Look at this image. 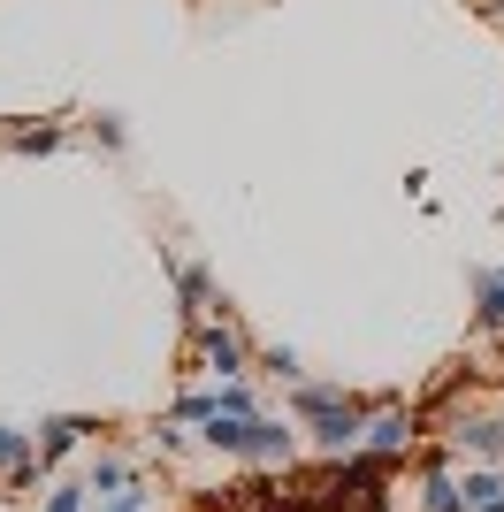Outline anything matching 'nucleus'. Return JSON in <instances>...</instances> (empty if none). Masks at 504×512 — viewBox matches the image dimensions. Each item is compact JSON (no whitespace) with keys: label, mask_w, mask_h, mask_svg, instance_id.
I'll list each match as a JSON object with an SVG mask.
<instances>
[{"label":"nucleus","mask_w":504,"mask_h":512,"mask_svg":"<svg viewBox=\"0 0 504 512\" xmlns=\"http://www.w3.org/2000/svg\"><path fill=\"white\" fill-rule=\"evenodd\" d=\"M420 421H428L420 406L382 398V406L367 413V444H359V451H375V459H405V451H420Z\"/></svg>","instance_id":"3"},{"label":"nucleus","mask_w":504,"mask_h":512,"mask_svg":"<svg viewBox=\"0 0 504 512\" xmlns=\"http://www.w3.org/2000/svg\"><path fill=\"white\" fill-rule=\"evenodd\" d=\"M0 146H8V153H62V146H69V123H62V115H39V123H0Z\"/></svg>","instance_id":"7"},{"label":"nucleus","mask_w":504,"mask_h":512,"mask_svg":"<svg viewBox=\"0 0 504 512\" xmlns=\"http://www.w3.org/2000/svg\"><path fill=\"white\" fill-rule=\"evenodd\" d=\"M245 421L252 413H214V421H199V444L222 451V459H237V451H245Z\"/></svg>","instance_id":"10"},{"label":"nucleus","mask_w":504,"mask_h":512,"mask_svg":"<svg viewBox=\"0 0 504 512\" xmlns=\"http://www.w3.org/2000/svg\"><path fill=\"white\" fill-rule=\"evenodd\" d=\"M191 375H214V383H245L252 375V344H245V329H237L230 314H214V321H199L191 329Z\"/></svg>","instance_id":"2"},{"label":"nucleus","mask_w":504,"mask_h":512,"mask_svg":"<svg viewBox=\"0 0 504 512\" xmlns=\"http://www.w3.org/2000/svg\"><path fill=\"white\" fill-rule=\"evenodd\" d=\"M459 490H466V512H504V467H482V474H466Z\"/></svg>","instance_id":"11"},{"label":"nucleus","mask_w":504,"mask_h":512,"mask_svg":"<svg viewBox=\"0 0 504 512\" xmlns=\"http://www.w3.org/2000/svg\"><path fill=\"white\" fill-rule=\"evenodd\" d=\"M466 291H474V329H482V337H504V268H474Z\"/></svg>","instance_id":"8"},{"label":"nucleus","mask_w":504,"mask_h":512,"mask_svg":"<svg viewBox=\"0 0 504 512\" xmlns=\"http://www.w3.org/2000/svg\"><path fill=\"white\" fill-rule=\"evenodd\" d=\"M46 512H92V482H54V490H46Z\"/></svg>","instance_id":"15"},{"label":"nucleus","mask_w":504,"mask_h":512,"mask_svg":"<svg viewBox=\"0 0 504 512\" xmlns=\"http://www.w3.org/2000/svg\"><path fill=\"white\" fill-rule=\"evenodd\" d=\"M382 398H352V390L336 383H291V421L314 436L329 459H352L359 444H367V413H375Z\"/></svg>","instance_id":"1"},{"label":"nucleus","mask_w":504,"mask_h":512,"mask_svg":"<svg viewBox=\"0 0 504 512\" xmlns=\"http://www.w3.org/2000/svg\"><path fill=\"white\" fill-rule=\"evenodd\" d=\"M252 367H268L275 383H298V375H306V360H298L291 344H260V352H252Z\"/></svg>","instance_id":"14"},{"label":"nucleus","mask_w":504,"mask_h":512,"mask_svg":"<svg viewBox=\"0 0 504 512\" xmlns=\"http://www.w3.org/2000/svg\"><path fill=\"white\" fill-rule=\"evenodd\" d=\"M84 482H92V497H115V490H130L138 474H130V459H115V451H107V459H92V467H84Z\"/></svg>","instance_id":"12"},{"label":"nucleus","mask_w":504,"mask_h":512,"mask_svg":"<svg viewBox=\"0 0 504 512\" xmlns=\"http://www.w3.org/2000/svg\"><path fill=\"white\" fill-rule=\"evenodd\" d=\"M23 459H39V436H31V428H16V421H0V474H16Z\"/></svg>","instance_id":"13"},{"label":"nucleus","mask_w":504,"mask_h":512,"mask_svg":"<svg viewBox=\"0 0 504 512\" xmlns=\"http://www.w3.org/2000/svg\"><path fill=\"white\" fill-rule=\"evenodd\" d=\"M146 505H153L146 482H130V490H115V497H92V512H146Z\"/></svg>","instance_id":"16"},{"label":"nucleus","mask_w":504,"mask_h":512,"mask_svg":"<svg viewBox=\"0 0 504 512\" xmlns=\"http://www.w3.org/2000/svg\"><path fill=\"white\" fill-rule=\"evenodd\" d=\"M100 428H107V421H92V413H46V421L31 428V436H39V459H46V467H62L69 451H77V444H92Z\"/></svg>","instance_id":"4"},{"label":"nucleus","mask_w":504,"mask_h":512,"mask_svg":"<svg viewBox=\"0 0 504 512\" xmlns=\"http://www.w3.org/2000/svg\"><path fill=\"white\" fill-rule=\"evenodd\" d=\"M451 451L482 459V467H504V413H466V421H451Z\"/></svg>","instance_id":"6"},{"label":"nucleus","mask_w":504,"mask_h":512,"mask_svg":"<svg viewBox=\"0 0 504 512\" xmlns=\"http://www.w3.org/2000/svg\"><path fill=\"white\" fill-rule=\"evenodd\" d=\"M420 512H466V490H459V474H443V459L420 467Z\"/></svg>","instance_id":"9"},{"label":"nucleus","mask_w":504,"mask_h":512,"mask_svg":"<svg viewBox=\"0 0 504 512\" xmlns=\"http://www.w3.org/2000/svg\"><path fill=\"white\" fill-rule=\"evenodd\" d=\"M92 138H100L107 153H123V146H130V130H123V115H92Z\"/></svg>","instance_id":"17"},{"label":"nucleus","mask_w":504,"mask_h":512,"mask_svg":"<svg viewBox=\"0 0 504 512\" xmlns=\"http://www.w3.org/2000/svg\"><path fill=\"white\" fill-rule=\"evenodd\" d=\"M291 451H298V428H283V421H268V413H252L245 421V467H291Z\"/></svg>","instance_id":"5"}]
</instances>
